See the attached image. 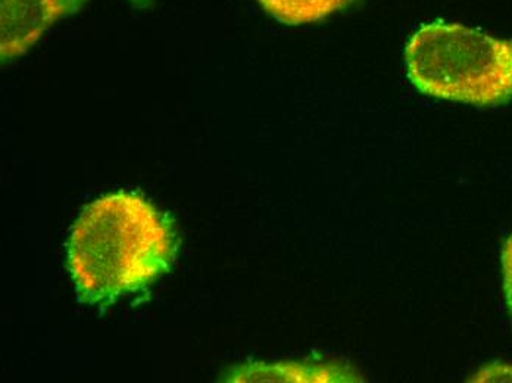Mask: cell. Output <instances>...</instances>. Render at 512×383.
Listing matches in <instances>:
<instances>
[{
	"label": "cell",
	"instance_id": "obj_1",
	"mask_svg": "<svg viewBox=\"0 0 512 383\" xmlns=\"http://www.w3.org/2000/svg\"><path fill=\"white\" fill-rule=\"evenodd\" d=\"M176 233L136 193L102 196L84 208L68 241V270L81 301L108 305L170 269Z\"/></svg>",
	"mask_w": 512,
	"mask_h": 383
},
{
	"label": "cell",
	"instance_id": "obj_2",
	"mask_svg": "<svg viewBox=\"0 0 512 383\" xmlns=\"http://www.w3.org/2000/svg\"><path fill=\"white\" fill-rule=\"evenodd\" d=\"M407 73L423 95L474 107L512 101V40L462 24H424L405 48Z\"/></svg>",
	"mask_w": 512,
	"mask_h": 383
},
{
	"label": "cell",
	"instance_id": "obj_3",
	"mask_svg": "<svg viewBox=\"0 0 512 383\" xmlns=\"http://www.w3.org/2000/svg\"><path fill=\"white\" fill-rule=\"evenodd\" d=\"M86 0H0V54L9 62L26 54L62 18L83 8Z\"/></svg>",
	"mask_w": 512,
	"mask_h": 383
},
{
	"label": "cell",
	"instance_id": "obj_4",
	"mask_svg": "<svg viewBox=\"0 0 512 383\" xmlns=\"http://www.w3.org/2000/svg\"><path fill=\"white\" fill-rule=\"evenodd\" d=\"M227 382L270 383H359L365 379L348 364L342 363H251L231 369Z\"/></svg>",
	"mask_w": 512,
	"mask_h": 383
},
{
	"label": "cell",
	"instance_id": "obj_5",
	"mask_svg": "<svg viewBox=\"0 0 512 383\" xmlns=\"http://www.w3.org/2000/svg\"><path fill=\"white\" fill-rule=\"evenodd\" d=\"M358 0H258L268 15L286 26H305L346 11Z\"/></svg>",
	"mask_w": 512,
	"mask_h": 383
},
{
	"label": "cell",
	"instance_id": "obj_6",
	"mask_svg": "<svg viewBox=\"0 0 512 383\" xmlns=\"http://www.w3.org/2000/svg\"><path fill=\"white\" fill-rule=\"evenodd\" d=\"M502 288L505 304L512 319V235L505 241L501 251Z\"/></svg>",
	"mask_w": 512,
	"mask_h": 383
},
{
	"label": "cell",
	"instance_id": "obj_7",
	"mask_svg": "<svg viewBox=\"0 0 512 383\" xmlns=\"http://www.w3.org/2000/svg\"><path fill=\"white\" fill-rule=\"evenodd\" d=\"M470 382H512V366L502 363L487 364Z\"/></svg>",
	"mask_w": 512,
	"mask_h": 383
},
{
	"label": "cell",
	"instance_id": "obj_8",
	"mask_svg": "<svg viewBox=\"0 0 512 383\" xmlns=\"http://www.w3.org/2000/svg\"><path fill=\"white\" fill-rule=\"evenodd\" d=\"M128 2H130L131 5L134 6V8L145 9L148 8L149 5H151L152 0H128Z\"/></svg>",
	"mask_w": 512,
	"mask_h": 383
}]
</instances>
